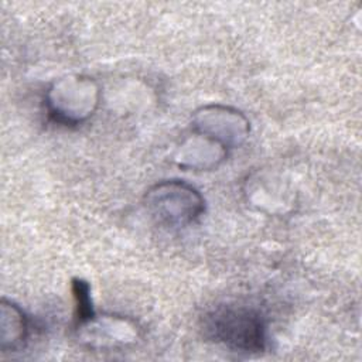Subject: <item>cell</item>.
I'll return each instance as SVG.
<instances>
[{
  "mask_svg": "<svg viewBox=\"0 0 362 362\" xmlns=\"http://www.w3.org/2000/svg\"><path fill=\"white\" fill-rule=\"evenodd\" d=\"M0 346L3 352H14L25 345L28 337V320L14 303L1 300Z\"/></svg>",
  "mask_w": 362,
  "mask_h": 362,
  "instance_id": "obj_6",
  "label": "cell"
},
{
  "mask_svg": "<svg viewBox=\"0 0 362 362\" xmlns=\"http://www.w3.org/2000/svg\"><path fill=\"white\" fill-rule=\"evenodd\" d=\"M99 103V89L92 78L65 76L47 92L49 117L64 126H75L93 115Z\"/></svg>",
  "mask_w": 362,
  "mask_h": 362,
  "instance_id": "obj_3",
  "label": "cell"
},
{
  "mask_svg": "<svg viewBox=\"0 0 362 362\" xmlns=\"http://www.w3.org/2000/svg\"><path fill=\"white\" fill-rule=\"evenodd\" d=\"M144 206L158 223L168 228H184L204 214L205 199L191 184L167 180L157 182L146 192Z\"/></svg>",
  "mask_w": 362,
  "mask_h": 362,
  "instance_id": "obj_2",
  "label": "cell"
},
{
  "mask_svg": "<svg viewBox=\"0 0 362 362\" xmlns=\"http://www.w3.org/2000/svg\"><path fill=\"white\" fill-rule=\"evenodd\" d=\"M228 156V148L221 143L195 133L192 139H188L180 148L177 161L180 167L211 170L221 164Z\"/></svg>",
  "mask_w": 362,
  "mask_h": 362,
  "instance_id": "obj_5",
  "label": "cell"
},
{
  "mask_svg": "<svg viewBox=\"0 0 362 362\" xmlns=\"http://www.w3.org/2000/svg\"><path fill=\"white\" fill-rule=\"evenodd\" d=\"M204 329L215 342L233 352L260 354L267 345L263 315L246 305H219L204 317Z\"/></svg>",
  "mask_w": 362,
  "mask_h": 362,
  "instance_id": "obj_1",
  "label": "cell"
},
{
  "mask_svg": "<svg viewBox=\"0 0 362 362\" xmlns=\"http://www.w3.org/2000/svg\"><path fill=\"white\" fill-rule=\"evenodd\" d=\"M192 123L195 133L204 134L226 148L240 146L250 132V123L246 116L223 105L202 106L195 112Z\"/></svg>",
  "mask_w": 362,
  "mask_h": 362,
  "instance_id": "obj_4",
  "label": "cell"
},
{
  "mask_svg": "<svg viewBox=\"0 0 362 362\" xmlns=\"http://www.w3.org/2000/svg\"><path fill=\"white\" fill-rule=\"evenodd\" d=\"M72 293H74V298H75V304H76L75 320H76V325L81 327L95 317L89 283L79 277L72 279Z\"/></svg>",
  "mask_w": 362,
  "mask_h": 362,
  "instance_id": "obj_7",
  "label": "cell"
}]
</instances>
